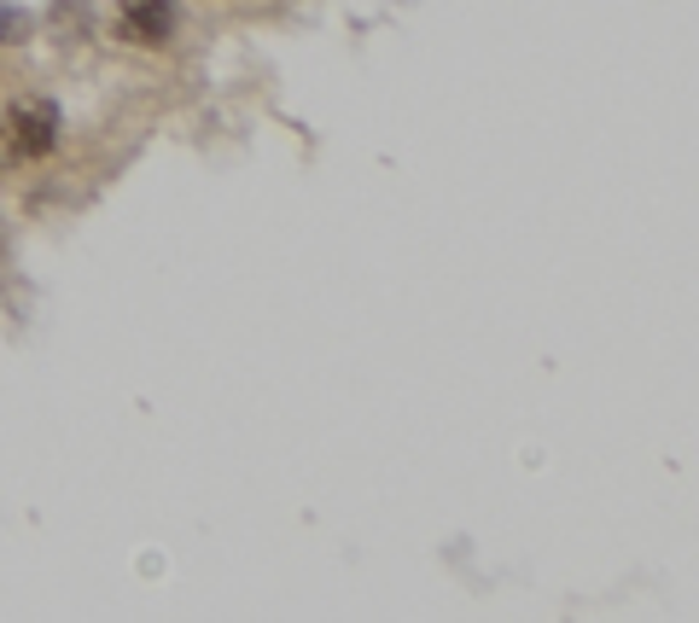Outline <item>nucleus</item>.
<instances>
[{"mask_svg": "<svg viewBox=\"0 0 699 623\" xmlns=\"http://www.w3.org/2000/svg\"><path fill=\"white\" fill-rule=\"evenodd\" d=\"M7 146L18 158H47L59 146V106L54 99H18L7 111Z\"/></svg>", "mask_w": 699, "mask_h": 623, "instance_id": "1", "label": "nucleus"}, {"mask_svg": "<svg viewBox=\"0 0 699 623\" xmlns=\"http://www.w3.org/2000/svg\"><path fill=\"white\" fill-rule=\"evenodd\" d=\"M117 23L128 41L140 47H164L175 36V0H123L117 7Z\"/></svg>", "mask_w": 699, "mask_h": 623, "instance_id": "2", "label": "nucleus"}, {"mask_svg": "<svg viewBox=\"0 0 699 623\" xmlns=\"http://www.w3.org/2000/svg\"><path fill=\"white\" fill-rule=\"evenodd\" d=\"M23 36H30V12H23V7H0V47L23 41Z\"/></svg>", "mask_w": 699, "mask_h": 623, "instance_id": "3", "label": "nucleus"}]
</instances>
